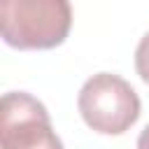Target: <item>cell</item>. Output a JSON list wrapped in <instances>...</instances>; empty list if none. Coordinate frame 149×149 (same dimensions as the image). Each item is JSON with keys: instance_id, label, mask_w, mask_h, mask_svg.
Instances as JSON below:
<instances>
[{"instance_id": "5", "label": "cell", "mask_w": 149, "mask_h": 149, "mask_svg": "<svg viewBox=\"0 0 149 149\" xmlns=\"http://www.w3.org/2000/svg\"><path fill=\"white\" fill-rule=\"evenodd\" d=\"M137 149H149V126H144L137 135Z\"/></svg>"}, {"instance_id": "4", "label": "cell", "mask_w": 149, "mask_h": 149, "mask_svg": "<svg viewBox=\"0 0 149 149\" xmlns=\"http://www.w3.org/2000/svg\"><path fill=\"white\" fill-rule=\"evenodd\" d=\"M135 70L149 84V33H144L142 40L137 42V49H135Z\"/></svg>"}, {"instance_id": "2", "label": "cell", "mask_w": 149, "mask_h": 149, "mask_svg": "<svg viewBox=\"0 0 149 149\" xmlns=\"http://www.w3.org/2000/svg\"><path fill=\"white\" fill-rule=\"evenodd\" d=\"M77 107L86 126L95 133L121 135L137 121L142 105L137 91L123 77L98 72L84 81Z\"/></svg>"}, {"instance_id": "3", "label": "cell", "mask_w": 149, "mask_h": 149, "mask_svg": "<svg viewBox=\"0 0 149 149\" xmlns=\"http://www.w3.org/2000/svg\"><path fill=\"white\" fill-rule=\"evenodd\" d=\"M2 149H63L47 107L26 91H9L0 100Z\"/></svg>"}, {"instance_id": "1", "label": "cell", "mask_w": 149, "mask_h": 149, "mask_svg": "<svg viewBox=\"0 0 149 149\" xmlns=\"http://www.w3.org/2000/svg\"><path fill=\"white\" fill-rule=\"evenodd\" d=\"M72 23L68 0H2L0 30L2 40L16 49L58 47Z\"/></svg>"}]
</instances>
